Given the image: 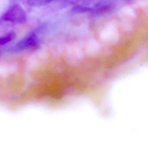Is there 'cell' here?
I'll return each mask as SVG.
<instances>
[{
  "label": "cell",
  "instance_id": "1",
  "mask_svg": "<svg viewBox=\"0 0 148 148\" xmlns=\"http://www.w3.org/2000/svg\"><path fill=\"white\" fill-rule=\"evenodd\" d=\"M28 21V16L20 3L12 2L7 9L0 16V25L8 24L21 25Z\"/></svg>",
  "mask_w": 148,
  "mask_h": 148
},
{
  "label": "cell",
  "instance_id": "2",
  "mask_svg": "<svg viewBox=\"0 0 148 148\" xmlns=\"http://www.w3.org/2000/svg\"><path fill=\"white\" fill-rule=\"evenodd\" d=\"M40 27L33 30L20 39L14 47V50L18 51L35 50L38 48L41 44L39 35Z\"/></svg>",
  "mask_w": 148,
  "mask_h": 148
},
{
  "label": "cell",
  "instance_id": "3",
  "mask_svg": "<svg viewBox=\"0 0 148 148\" xmlns=\"http://www.w3.org/2000/svg\"><path fill=\"white\" fill-rule=\"evenodd\" d=\"M17 34L14 31H10L0 36V47L3 46L12 42L16 39Z\"/></svg>",
  "mask_w": 148,
  "mask_h": 148
},
{
  "label": "cell",
  "instance_id": "4",
  "mask_svg": "<svg viewBox=\"0 0 148 148\" xmlns=\"http://www.w3.org/2000/svg\"><path fill=\"white\" fill-rule=\"evenodd\" d=\"M24 1L28 6L32 8L40 7L51 3V0H24Z\"/></svg>",
  "mask_w": 148,
  "mask_h": 148
},
{
  "label": "cell",
  "instance_id": "5",
  "mask_svg": "<svg viewBox=\"0 0 148 148\" xmlns=\"http://www.w3.org/2000/svg\"><path fill=\"white\" fill-rule=\"evenodd\" d=\"M92 10L91 8L82 6H76L72 9V12L75 13H82L90 12Z\"/></svg>",
  "mask_w": 148,
  "mask_h": 148
},
{
  "label": "cell",
  "instance_id": "6",
  "mask_svg": "<svg viewBox=\"0 0 148 148\" xmlns=\"http://www.w3.org/2000/svg\"><path fill=\"white\" fill-rule=\"evenodd\" d=\"M55 1V0H51V2H53V1Z\"/></svg>",
  "mask_w": 148,
  "mask_h": 148
}]
</instances>
